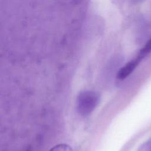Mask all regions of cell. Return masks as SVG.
<instances>
[{
  "instance_id": "2",
  "label": "cell",
  "mask_w": 151,
  "mask_h": 151,
  "mask_svg": "<svg viewBox=\"0 0 151 151\" xmlns=\"http://www.w3.org/2000/svg\"><path fill=\"white\" fill-rule=\"evenodd\" d=\"M141 60H142L137 56L136 58L127 63L119 70L117 74V78L119 80H123L126 78L133 71Z\"/></svg>"
},
{
  "instance_id": "4",
  "label": "cell",
  "mask_w": 151,
  "mask_h": 151,
  "mask_svg": "<svg viewBox=\"0 0 151 151\" xmlns=\"http://www.w3.org/2000/svg\"><path fill=\"white\" fill-rule=\"evenodd\" d=\"M49 151H74V150L68 145L61 143L53 146Z\"/></svg>"
},
{
  "instance_id": "3",
  "label": "cell",
  "mask_w": 151,
  "mask_h": 151,
  "mask_svg": "<svg viewBox=\"0 0 151 151\" xmlns=\"http://www.w3.org/2000/svg\"><path fill=\"white\" fill-rule=\"evenodd\" d=\"M151 51V38L147 41L144 47L140 50L137 57L141 60L145 58Z\"/></svg>"
},
{
  "instance_id": "5",
  "label": "cell",
  "mask_w": 151,
  "mask_h": 151,
  "mask_svg": "<svg viewBox=\"0 0 151 151\" xmlns=\"http://www.w3.org/2000/svg\"><path fill=\"white\" fill-rule=\"evenodd\" d=\"M137 151H151V138L143 143Z\"/></svg>"
},
{
  "instance_id": "1",
  "label": "cell",
  "mask_w": 151,
  "mask_h": 151,
  "mask_svg": "<svg viewBox=\"0 0 151 151\" xmlns=\"http://www.w3.org/2000/svg\"><path fill=\"white\" fill-rule=\"evenodd\" d=\"M100 101V96L96 92L84 90L79 93L76 99V110L82 116H87L96 109Z\"/></svg>"
}]
</instances>
